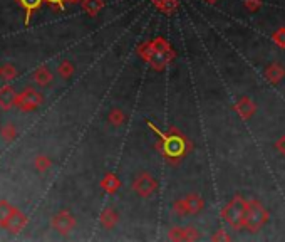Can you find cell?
I'll list each match as a JSON object with an SVG mask.
<instances>
[{"instance_id":"cell-1","label":"cell","mask_w":285,"mask_h":242,"mask_svg":"<svg viewBox=\"0 0 285 242\" xmlns=\"http://www.w3.org/2000/svg\"><path fill=\"white\" fill-rule=\"evenodd\" d=\"M42 103H44V98H42V94L37 93V91L32 89V88L26 89L22 94H19L17 99H16V104L22 111H32V109H36L37 106L42 104Z\"/></svg>"},{"instance_id":"cell-2","label":"cell","mask_w":285,"mask_h":242,"mask_svg":"<svg viewBox=\"0 0 285 242\" xmlns=\"http://www.w3.org/2000/svg\"><path fill=\"white\" fill-rule=\"evenodd\" d=\"M158 188V183L156 180L149 175V173H141L134 178L133 182V190L141 197H151Z\"/></svg>"},{"instance_id":"cell-3","label":"cell","mask_w":285,"mask_h":242,"mask_svg":"<svg viewBox=\"0 0 285 242\" xmlns=\"http://www.w3.org/2000/svg\"><path fill=\"white\" fill-rule=\"evenodd\" d=\"M74 225H76V219L66 210H62L52 217V227H54L59 234H67V232L74 229Z\"/></svg>"},{"instance_id":"cell-4","label":"cell","mask_w":285,"mask_h":242,"mask_svg":"<svg viewBox=\"0 0 285 242\" xmlns=\"http://www.w3.org/2000/svg\"><path fill=\"white\" fill-rule=\"evenodd\" d=\"M26 224H27V217L24 214H21V212L16 209L2 227H6L9 232H12V234H17V232H21L24 227H26Z\"/></svg>"},{"instance_id":"cell-5","label":"cell","mask_w":285,"mask_h":242,"mask_svg":"<svg viewBox=\"0 0 285 242\" xmlns=\"http://www.w3.org/2000/svg\"><path fill=\"white\" fill-rule=\"evenodd\" d=\"M185 152V143H183V140L180 137H170L165 142V153L168 157H180Z\"/></svg>"},{"instance_id":"cell-6","label":"cell","mask_w":285,"mask_h":242,"mask_svg":"<svg viewBox=\"0 0 285 242\" xmlns=\"http://www.w3.org/2000/svg\"><path fill=\"white\" fill-rule=\"evenodd\" d=\"M17 94L11 86H4L0 89V108L2 109H11L12 106H16Z\"/></svg>"},{"instance_id":"cell-7","label":"cell","mask_w":285,"mask_h":242,"mask_svg":"<svg viewBox=\"0 0 285 242\" xmlns=\"http://www.w3.org/2000/svg\"><path fill=\"white\" fill-rule=\"evenodd\" d=\"M34 83L37 86H49L52 83V72L47 67H41L34 74Z\"/></svg>"},{"instance_id":"cell-8","label":"cell","mask_w":285,"mask_h":242,"mask_svg":"<svg viewBox=\"0 0 285 242\" xmlns=\"http://www.w3.org/2000/svg\"><path fill=\"white\" fill-rule=\"evenodd\" d=\"M119 215L116 214L113 209H106L103 214H101V224H103L106 229H113V227L118 224Z\"/></svg>"},{"instance_id":"cell-9","label":"cell","mask_w":285,"mask_h":242,"mask_svg":"<svg viewBox=\"0 0 285 242\" xmlns=\"http://www.w3.org/2000/svg\"><path fill=\"white\" fill-rule=\"evenodd\" d=\"M83 7L84 11L93 17L103 9V2H101V0H83Z\"/></svg>"},{"instance_id":"cell-10","label":"cell","mask_w":285,"mask_h":242,"mask_svg":"<svg viewBox=\"0 0 285 242\" xmlns=\"http://www.w3.org/2000/svg\"><path fill=\"white\" fill-rule=\"evenodd\" d=\"M14 210H16V209H14V207L9 204V202H6V200L0 202V225L6 224V220L9 219V217H11V214H12Z\"/></svg>"},{"instance_id":"cell-11","label":"cell","mask_w":285,"mask_h":242,"mask_svg":"<svg viewBox=\"0 0 285 242\" xmlns=\"http://www.w3.org/2000/svg\"><path fill=\"white\" fill-rule=\"evenodd\" d=\"M19 2H21V6L26 9V12H27V22H29V19H31V14L36 11V9L41 7L42 0H19Z\"/></svg>"},{"instance_id":"cell-12","label":"cell","mask_w":285,"mask_h":242,"mask_svg":"<svg viewBox=\"0 0 285 242\" xmlns=\"http://www.w3.org/2000/svg\"><path fill=\"white\" fill-rule=\"evenodd\" d=\"M103 187L106 188V192H109V193H114L116 190L119 188V180L116 178L114 175H108L104 178V182H103Z\"/></svg>"},{"instance_id":"cell-13","label":"cell","mask_w":285,"mask_h":242,"mask_svg":"<svg viewBox=\"0 0 285 242\" xmlns=\"http://www.w3.org/2000/svg\"><path fill=\"white\" fill-rule=\"evenodd\" d=\"M57 72L64 77V79H69V77L74 74V64L69 61H64V62H61V66H59V69H57Z\"/></svg>"},{"instance_id":"cell-14","label":"cell","mask_w":285,"mask_h":242,"mask_svg":"<svg viewBox=\"0 0 285 242\" xmlns=\"http://www.w3.org/2000/svg\"><path fill=\"white\" fill-rule=\"evenodd\" d=\"M108 119H109V123H113L114 127H118V125H121V123H123L124 119H126V116H124V113H123V111H121V109L114 108V109H113V111H111V113H109Z\"/></svg>"},{"instance_id":"cell-15","label":"cell","mask_w":285,"mask_h":242,"mask_svg":"<svg viewBox=\"0 0 285 242\" xmlns=\"http://www.w3.org/2000/svg\"><path fill=\"white\" fill-rule=\"evenodd\" d=\"M0 76H2V79L4 81H12L14 77L17 76V71H16V67L11 66V64H7V66H4V67H0Z\"/></svg>"},{"instance_id":"cell-16","label":"cell","mask_w":285,"mask_h":242,"mask_svg":"<svg viewBox=\"0 0 285 242\" xmlns=\"http://www.w3.org/2000/svg\"><path fill=\"white\" fill-rule=\"evenodd\" d=\"M0 133H2V137L7 140V142H11V140L16 138V135H17V128L14 127L12 123H6L2 127V130H0Z\"/></svg>"},{"instance_id":"cell-17","label":"cell","mask_w":285,"mask_h":242,"mask_svg":"<svg viewBox=\"0 0 285 242\" xmlns=\"http://www.w3.org/2000/svg\"><path fill=\"white\" fill-rule=\"evenodd\" d=\"M52 167V162L47 157H37L36 158V168L39 172H46V170H49V168Z\"/></svg>"},{"instance_id":"cell-18","label":"cell","mask_w":285,"mask_h":242,"mask_svg":"<svg viewBox=\"0 0 285 242\" xmlns=\"http://www.w3.org/2000/svg\"><path fill=\"white\" fill-rule=\"evenodd\" d=\"M46 2H49L51 6H62V2H64V0H46Z\"/></svg>"},{"instance_id":"cell-19","label":"cell","mask_w":285,"mask_h":242,"mask_svg":"<svg viewBox=\"0 0 285 242\" xmlns=\"http://www.w3.org/2000/svg\"><path fill=\"white\" fill-rule=\"evenodd\" d=\"M69 2H72V4H79V2H83V0H69Z\"/></svg>"}]
</instances>
